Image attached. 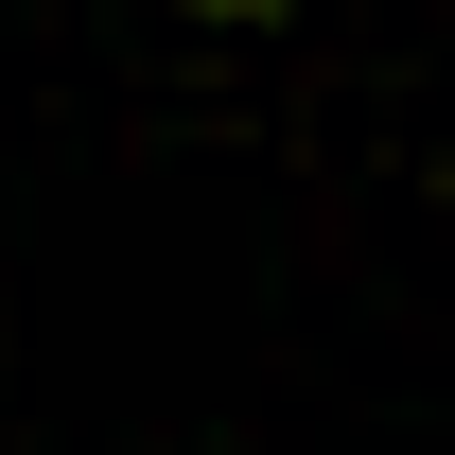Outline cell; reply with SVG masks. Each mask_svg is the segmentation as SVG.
Masks as SVG:
<instances>
[{"mask_svg": "<svg viewBox=\"0 0 455 455\" xmlns=\"http://www.w3.org/2000/svg\"><path fill=\"white\" fill-rule=\"evenodd\" d=\"M211 18H263V0H211Z\"/></svg>", "mask_w": 455, "mask_h": 455, "instance_id": "1", "label": "cell"}]
</instances>
